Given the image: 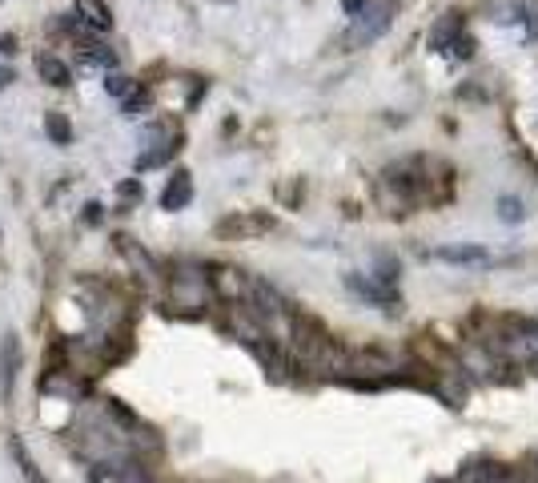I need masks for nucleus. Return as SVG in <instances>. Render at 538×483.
Instances as JSON below:
<instances>
[{"label":"nucleus","mask_w":538,"mask_h":483,"mask_svg":"<svg viewBox=\"0 0 538 483\" xmlns=\"http://www.w3.org/2000/svg\"><path fill=\"white\" fill-rule=\"evenodd\" d=\"M498 218L523 222V205H518V197H498Z\"/></svg>","instance_id":"4468645a"},{"label":"nucleus","mask_w":538,"mask_h":483,"mask_svg":"<svg viewBox=\"0 0 538 483\" xmlns=\"http://www.w3.org/2000/svg\"><path fill=\"white\" fill-rule=\"evenodd\" d=\"M85 60H89V65H101V68H117V53L105 45H85Z\"/></svg>","instance_id":"f8f14e48"},{"label":"nucleus","mask_w":538,"mask_h":483,"mask_svg":"<svg viewBox=\"0 0 538 483\" xmlns=\"http://www.w3.org/2000/svg\"><path fill=\"white\" fill-rule=\"evenodd\" d=\"M273 222L265 218V214H254V218H229L221 222V234H262V230H269Z\"/></svg>","instance_id":"0eeeda50"},{"label":"nucleus","mask_w":538,"mask_h":483,"mask_svg":"<svg viewBox=\"0 0 538 483\" xmlns=\"http://www.w3.org/2000/svg\"><path fill=\"white\" fill-rule=\"evenodd\" d=\"M105 89L112 93V97H121V101H129L137 93V81H129L125 73H109L105 77Z\"/></svg>","instance_id":"9b49d317"},{"label":"nucleus","mask_w":538,"mask_h":483,"mask_svg":"<svg viewBox=\"0 0 538 483\" xmlns=\"http://www.w3.org/2000/svg\"><path fill=\"white\" fill-rule=\"evenodd\" d=\"M109 24H112V16H109L105 0H76V8H73L76 32H109Z\"/></svg>","instance_id":"f257e3e1"},{"label":"nucleus","mask_w":538,"mask_h":483,"mask_svg":"<svg viewBox=\"0 0 538 483\" xmlns=\"http://www.w3.org/2000/svg\"><path fill=\"white\" fill-rule=\"evenodd\" d=\"M85 222H101V205H97V202L85 205Z\"/></svg>","instance_id":"f3484780"},{"label":"nucleus","mask_w":538,"mask_h":483,"mask_svg":"<svg viewBox=\"0 0 538 483\" xmlns=\"http://www.w3.org/2000/svg\"><path fill=\"white\" fill-rule=\"evenodd\" d=\"M117 194H121V202H137V197H141L145 194V189H141V181H121V186H117Z\"/></svg>","instance_id":"dca6fc26"},{"label":"nucleus","mask_w":538,"mask_h":483,"mask_svg":"<svg viewBox=\"0 0 538 483\" xmlns=\"http://www.w3.org/2000/svg\"><path fill=\"white\" fill-rule=\"evenodd\" d=\"M8 451H13V460H16V468H21V476L29 479V483H49L45 476H40V468L37 463H32V455H29V447L21 443V439H13V443H8Z\"/></svg>","instance_id":"423d86ee"},{"label":"nucleus","mask_w":538,"mask_h":483,"mask_svg":"<svg viewBox=\"0 0 538 483\" xmlns=\"http://www.w3.org/2000/svg\"><path fill=\"white\" fill-rule=\"evenodd\" d=\"M37 73H40V81L57 85V89H65V85L73 81L68 65H65V60H57V57H37Z\"/></svg>","instance_id":"39448f33"},{"label":"nucleus","mask_w":538,"mask_h":483,"mask_svg":"<svg viewBox=\"0 0 538 483\" xmlns=\"http://www.w3.org/2000/svg\"><path fill=\"white\" fill-rule=\"evenodd\" d=\"M345 282H350V290H358V295H362V298H370V302H386V306L394 302V290L381 287V282H366V278H358V274H350Z\"/></svg>","instance_id":"6e6552de"},{"label":"nucleus","mask_w":538,"mask_h":483,"mask_svg":"<svg viewBox=\"0 0 538 483\" xmlns=\"http://www.w3.org/2000/svg\"><path fill=\"white\" fill-rule=\"evenodd\" d=\"M16 367H21V342L16 334H8L4 347H0V399H13V383H16Z\"/></svg>","instance_id":"f03ea898"},{"label":"nucleus","mask_w":538,"mask_h":483,"mask_svg":"<svg viewBox=\"0 0 538 483\" xmlns=\"http://www.w3.org/2000/svg\"><path fill=\"white\" fill-rule=\"evenodd\" d=\"M362 5H366V0H345V13L358 16V13H362Z\"/></svg>","instance_id":"6ab92c4d"},{"label":"nucleus","mask_w":538,"mask_h":483,"mask_svg":"<svg viewBox=\"0 0 538 483\" xmlns=\"http://www.w3.org/2000/svg\"><path fill=\"white\" fill-rule=\"evenodd\" d=\"M45 133L53 137V145H68L73 141V125L65 114H45Z\"/></svg>","instance_id":"9d476101"},{"label":"nucleus","mask_w":538,"mask_h":483,"mask_svg":"<svg viewBox=\"0 0 538 483\" xmlns=\"http://www.w3.org/2000/svg\"><path fill=\"white\" fill-rule=\"evenodd\" d=\"M8 81H16V73H13V68H8V65H0V89H4Z\"/></svg>","instance_id":"a211bd4d"},{"label":"nucleus","mask_w":538,"mask_h":483,"mask_svg":"<svg viewBox=\"0 0 538 483\" xmlns=\"http://www.w3.org/2000/svg\"><path fill=\"white\" fill-rule=\"evenodd\" d=\"M16 49V37H0V53H13Z\"/></svg>","instance_id":"aec40b11"},{"label":"nucleus","mask_w":538,"mask_h":483,"mask_svg":"<svg viewBox=\"0 0 538 483\" xmlns=\"http://www.w3.org/2000/svg\"><path fill=\"white\" fill-rule=\"evenodd\" d=\"M523 16H526V32L538 37V0H523Z\"/></svg>","instance_id":"2eb2a0df"},{"label":"nucleus","mask_w":538,"mask_h":483,"mask_svg":"<svg viewBox=\"0 0 538 483\" xmlns=\"http://www.w3.org/2000/svg\"><path fill=\"white\" fill-rule=\"evenodd\" d=\"M189 202H193V178H189V169H177L169 186L161 189V205L165 210H185Z\"/></svg>","instance_id":"7ed1b4c3"},{"label":"nucleus","mask_w":538,"mask_h":483,"mask_svg":"<svg viewBox=\"0 0 538 483\" xmlns=\"http://www.w3.org/2000/svg\"><path fill=\"white\" fill-rule=\"evenodd\" d=\"M145 109H149V93H145L141 85H137V93H133V97H129V101H121V114H125V117H141Z\"/></svg>","instance_id":"ddd939ff"},{"label":"nucleus","mask_w":538,"mask_h":483,"mask_svg":"<svg viewBox=\"0 0 538 483\" xmlns=\"http://www.w3.org/2000/svg\"><path fill=\"white\" fill-rule=\"evenodd\" d=\"M438 258H442V262L471 266V262H486V250L482 246H446V250H438Z\"/></svg>","instance_id":"1a4fd4ad"},{"label":"nucleus","mask_w":538,"mask_h":483,"mask_svg":"<svg viewBox=\"0 0 538 483\" xmlns=\"http://www.w3.org/2000/svg\"><path fill=\"white\" fill-rule=\"evenodd\" d=\"M177 150H181V133H169L161 145L137 153V161H133L137 174H145V169H157V166H165V161H173V158H177Z\"/></svg>","instance_id":"20e7f679"}]
</instances>
